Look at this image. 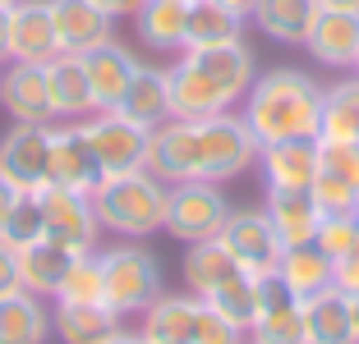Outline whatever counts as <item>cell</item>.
<instances>
[{"instance_id":"cell-38","label":"cell","mask_w":359,"mask_h":344,"mask_svg":"<svg viewBox=\"0 0 359 344\" xmlns=\"http://www.w3.org/2000/svg\"><path fill=\"white\" fill-rule=\"evenodd\" d=\"M318 161L337 179H346L359 193V143H337V138H318Z\"/></svg>"},{"instance_id":"cell-22","label":"cell","mask_w":359,"mask_h":344,"mask_svg":"<svg viewBox=\"0 0 359 344\" xmlns=\"http://www.w3.org/2000/svg\"><path fill=\"white\" fill-rule=\"evenodd\" d=\"M125 317L111 313L106 303H55L51 308V335L65 344H106L116 331H125Z\"/></svg>"},{"instance_id":"cell-10","label":"cell","mask_w":359,"mask_h":344,"mask_svg":"<svg viewBox=\"0 0 359 344\" xmlns=\"http://www.w3.org/2000/svg\"><path fill=\"white\" fill-rule=\"evenodd\" d=\"M217 239H222L226 248L235 252V261H240L249 275H258V280H263V275H276V261H281V252H285V243L276 239V225L267 220L263 207L231 211Z\"/></svg>"},{"instance_id":"cell-11","label":"cell","mask_w":359,"mask_h":344,"mask_svg":"<svg viewBox=\"0 0 359 344\" xmlns=\"http://www.w3.org/2000/svg\"><path fill=\"white\" fill-rule=\"evenodd\" d=\"M148 175H157L166 188L198 179V124L194 120H166L152 129L148 143Z\"/></svg>"},{"instance_id":"cell-8","label":"cell","mask_w":359,"mask_h":344,"mask_svg":"<svg viewBox=\"0 0 359 344\" xmlns=\"http://www.w3.org/2000/svg\"><path fill=\"white\" fill-rule=\"evenodd\" d=\"M0 175L19 193H42L51 179V124L14 120L0 138Z\"/></svg>"},{"instance_id":"cell-29","label":"cell","mask_w":359,"mask_h":344,"mask_svg":"<svg viewBox=\"0 0 359 344\" xmlns=\"http://www.w3.org/2000/svg\"><path fill=\"white\" fill-rule=\"evenodd\" d=\"M184 19H189V0H143L134 14L138 42L152 51H184Z\"/></svg>"},{"instance_id":"cell-6","label":"cell","mask_w":359,"mask_h":344,"mask_svg":"<svg viewBox=\"0 0 359 344\" xmlns=\"http://www.w3.org/2000/svg\"><path fill=\"white\" fill-rule=\"evenodd\" d=\"M37 198H42V239L69 248L74 257L79 252H97V243H102V220H97V207H93L88 193L46 184Z\"/></svg>"},{"instance_id":"cell-16","label":"cell","mask_w":359,"mask_h":344,"mask_svg":"<svg viewBox=\"0 0 359 344\" xmlns=\"http://www.w3.org/2000/svg\"><path fill=\"white\" fill-rule=\"evenodd\" d=\"M51 55H60V46H55L51 0H14L10 5V60L46 64Z\"/></svg>"},{"instance_id":"cell-14","label":"cell","mask_w":359,"mask_h":344,"mask_svg":"<svg viewBox=\"0 0 359 344\" xmlns=\"http://www.w3.org/2000/svg\"><path fill=\"white\" fill-rule=\"evenodd\" d=\"M304 51L327 69H355L359 60V10H318Z\"/></svg>"},{"instance_id":"cell-15","label":"cell","mask_w":359,"mask_h":344,"mask_svg":"<svg viewBox=\"0 0 359 344\" xmlns=\"http://www.w3.org/2000/svg\"><path fill=\"white\" fill-rule=\"evenodd\" d=\"M318 170V138H290V143L258 147V175L267 188H313Z\"/></svg>"},{"instance_id":"cell-26","label":"cell","mask_w":359,"mask_h":344,"mask_svg":"<svg viewBox=\"0 0 359 344\" xmlns=\"http://www.w3.org/2000/svg\"><path fill=\"white\" fill-rule=\"evenodd\" d=\"M51 340V313L28 289L0 299V344H46Z\"/></svg>"},{"instance_id":"cell-17","label":"cell","mask_w":359,"mask_h":344,"mask_svg":"<svg viewBox=\"0 0 359 344\" xmlns=\"http://www.w3.org/2000/svg\"><path fill=\"white\" fill-rule=\"evenodd\" d=\"M51 19H55V46L69 55H83L93 46L111 42V28H116V19L97 10L93 0H51Z\"/></svg>"},{"instance_id":"cell-48","label":"cell","mask_w":359,"mask_h":344,"mask_svg":"<svg viewBox=\"0 0 359 344\" xmlns=\"http://www.w3.org/2000/svg\"><path fill=\"white\" fill-rule=\"evenodd\" d=\"M350 322H355V340H359V294H350Z\"/></svg>"},{"instance_id":"cell-20","label":"cell","mask_w":359,"mask_h":344,"mask_svg":"<svg viewBox=\"0 0 359 344\" xmlns=\"http://www.w3.org/2000/svg\"><path fill=\"white\" fill-rule=\"evenodd\" d=\"M46 87H51V110L55 120H88L97 110L93 106V87H88V69L83 55H51L46 60Z\"/></svg>"},{"instance_id":"cell-46","label":"cell","mask_w":359,"mask_h":344,"mask_svg":"<svg viewBox=\"0 0 359 344\" xmlns=\"http://www.w3.org/2000/svg\"><path fill=\"white\" fill-rule=\"evenodd\" d=\"M323 10H359V0H318Z\"/></svg>"},{"instance_id":"cell-21","label":"cell","mask_w":359,"mask_h":344,"mask_svg":"<svg viewBox=\"0 0 359 344\" xmlns=\"http://www.w3.org/2000/svg\"><path fill=\"white\" fill-rule=\"evenodd\" d=\"M304 340L309 344H359L350 322V294L327 285L304 299Z\"/></svg>"},{"instance_id":"cell-42","label":"cell","mask_w":359,"mask_h":344,"mask_svg":"<svg viewBox=\"0 0 359 344\" xmlns=\"http://www.w3.org/2000/svg\"><path fill=\"white\" fill-rule=\"evenodd\" d=\"M93 5H97V10H106L111 19H134L143 0H93Z\"/></svg>"},{"instance_id":"cell-1","label":"cell","mask_w":359,"mask_h":344,"mask_svg":"<svg viewBox=\"0 0 359 344\" xmlns=\"http://www.w3.org/2000/svg\"><path fill=\"white\" fill-rule=\"evenodd\" d=\"M240 106H244L240 120L258 138V147L290 143V138H318V129H323V87L304 69H272L254 78V87Z\"/></svg>"},{"instance_id":"cell-35","label":"cell","mask_w":359,"mask_h":344,"mask_svg":"<svg viewBox=\"0 0 359 344\" xmlns=\"http://www.w3.org/2000/svg\"><path fill=\"white\" fill-rule=\"evenodd\" d=\"M0 239L10 243V248H28V243L42 239V198L37 193H19L14 211L0 225Z\"/></svg>"},{"instance_id":"cell-19","label":"cell","mask_w":359,"mask_h":344,"mask_svg":"<svg viewBox=\"0 0 359 344\" xmlns=\"http://www.w3.org/2000/svg\"><path fill=\"white\" fill-rule=\"evenodd\" d=\"M263 211H267V220L276 225V239H281L285 248L313 243L318 220H323V211H318V202H313L309 188H267Z\"/></svg>"},{"instance_id":"cell-37","label":"cell","mask_w":359,"mask_h":344,"mask_svg":"<svg viewBox=\"0 0 359 344\" xmlns=\"http://www.w3.org/2000/svg\"><path fill=\"white\" fill-rule=\"evenodd\" d=\"M309 193H313V202H318L323 216H359V193L346 184V179L327 175V170H318V179H313Z\"/></svg>"},{"instance_id":"cell-51","label":"cell","mask_w":359,"mask_h":344,"mask_svg":"<svg viewBox=\"0 0 359 344\" xmlns=\"http://www.w3.org/2000/svg\"><path fill=\"white\" fill-rule=\"evenodd\" d=\"M244 344H258V340H244Z\"/></svg>"},{"instance_id":"cell-50","label":"cell","mask_w":359,"mask_h":344,"mask_svg":"<svg viewBox=\"0 0 359 344\" xmlns=\"http://www.w3.org/2000/svg\"><path fill=\"white\" fill-rule=\"evenodd\" d=\"M0 5H14V0H0Z\"/></svg>"},{"instance_id":"cell-32","label":"cell","mask_w":359,"mask_h":344,"mask_svg":"<svg viewBox=\"0 0 359 344\" xmlns=\"http://www.w3.org/2000/svg\"><path fill=\"white\" fill-rule=\"evenodd\" d=\"M318 138L359 143V73L323 87V129H318Z\"/></svg>"},{"instance_id":"cell-53","label":"cell","mask_w":359,"mask_h":344,"mask_svg":"<svg viewBox=\"0 0 359 344\" xmlns=\"http://www.w3.org/2000/svg\"><path fill=\"white\" fill-rule=\"evenodd\" d=\"M138 340H143V335H138ZM143 344H148V340H143Z\"/></svg>"},{"instance_id":"cell-36","label":"cell","mask_w":359,"mask_h":344,"mask_svg":"<svg viewBox=\"0 0 359 344\" xmlns=\"http://www.w3.org/2000/svg\"><path fill=\"white\" fill-rule=\"evenodd\" d=\"M355 229H359V216H323L318 220V234H313V248L337 266L355 248Z\"/></svg>"},{"instance_id":"cell-13","label":"cell","mask_w":359,"mask_h":344,"mask_svg":"<svg viewBox=\"0 0 359 344\" xmlns=\"http://www.w3.org/2000/svg\"><path fill=\"white\" fill-rule=\"evenodd\" d=\"M249 340L258 344H309L304 340V299L281 285V275H263V299L258 317L249 326Z\"/></svg>"},{"instance_id":"cell-33","label":"cell","mask_w":359,"mask_h":344,"mask_svg":"<svg viewBox=\"0 0 359 344\" xmlns=\"http://www.w3.org/2000/svg\"><path fill=\"white\" fill-rule=\"evenodd\" d=\"M258 299H263V280L249 275V271H235V275H226V280L217 285L203 303L217 308V313H222L226 322H235L240 331H249L254 317H258Z\"/></svg>"},{"instance_id":"cell-4","label":"cell","mask_w":359,"mask_h":344,"mask_svg":"<svg viewBox=\"0 0 359 344\" xmlns=\"http://www.w3.org/2000/svg\"><path fill=\"white\" fill-rule=\"evenodd\" d=\"M194 124H198V179L226 184V179H240L249 166H258V138L235 110L208 115Z\"/></svg>"},{"instance_id":"cell-25","label":"cell","mask_w":359,"mask_h":344,"mask_svg":"<svg viewBox=\"0 0 359 344\" xmlns=\"http://www.w3.org/2000/svg\"><path fill=\"white\" fill-rule=\"evenodd\" d=\"M318 0H258L254 5V28L263 32V37H272V42L281 46H304L309 28H313L318 19Z\"/></svg>"},{"instance_id":"cell-12","label":"cell","mask_w":359,"mask_h":344,"mask_svg":"<svg viewBox=\"0 0 359 344\" xmlns=\"http://www.w3.org/2000/svg\"><path fill=\"white\" fill-rule=\"evenodd\" d=\"M0 106H5V115L28 120V124H55L46 64H37V60H5L0 64Z\"/></svg>"},{"instance_id":"cell-28","label":"cell","mask_w":359,"mask_h":344,"mask_svg":"<svg viewBox=\"0 0 359 344\" xmlns=\"http://www.w3.org/2000/svg\"><path fill=\"white\" fill-rule=\"evenodd\" d=\"M244 271L240 261H235V252L226 248L222 239H203V243H189V252H184V261H180V275H184V289L194 294V299H208L217 285L226 280V275Z\"/></svg>"},{"instance_id":"cell-24","label":"cell","mask_w":359,"mask_h":344,"mask_svg":"<svg viewBox=\"0 0 359 344\" xmlns=\"http://www.w3.org/2000/svg\"><path fill=\"white\" fill-rule=\"evenodd\" d=\"M194 322H198V299L189 289L184 294H157L152 308L143 313V340L148 344H189Z\"/></svg>"},{"instance_id":"cell-5","label":"cell","mask_w":359,"mask_h":344,"mask_svg":"<svg viewBox=\"0 0 359 344\" xmlns=\"http://www.w3.org/2000/svg\"><path fill=\"white\" fill-rule=\"evenodd\" d=\"M226 216H231V202H226V193L217 184H208V179H189V184H175L166 193V234L175 243H203V239H217L226 225Z\"/></svg>"},{"instance_id":"cell-44","label":"cell","mask_w":359,"mask_h":344,"mask_svg":"<svg viewBox=\"0 0 359 344\" xmlns=\"http://www.w3.org/2000/svg\"><path fill=\"white\" fill-rule=\"evenodd\" d=\"M10 60V5H0V64Z\"/></svg>"},{"instance_id":"cell-7","label":"cell","mask_w":359,"mask_h":344,"mask_svg":"<svg viewBox=\"0 0 359 344\" xmlns=\"http://www.w3.org/2000/svg\"><path fill=\"white\" fill-rule=\"evenodd\" d=\"M88 138H93V152L102 161L106 179L111 175H134V170L148 166V143H152V129L125 120L120 110H93L83 120Z\"/></svg>"},{"instance_id":"cell-45","label":"cell","mask_w":359,"mask_h":344,"mask_svg":"<svg viewBox=\"0 0 359 344\" xmlns=\"http://www.w3.org/2000/svg\"><path fill=\"white\" fill-rule=\"evenodd\" d=\"M217 5H226V10H235V14H244V19H249L258 0H217Z\"/></svg>"},{"instance_id":"cell-30","label":"cell","mask_w":359,"mask_h":344,"mask_svg":"<svg viewBox=\"0 0 359 344\" xmlns=\"http://www.w3.org/2000/svg\"><path fill=\"white\" fill-rule=\"evenodd\" d=\"M244 42V14L226 10L217 0H189V19H184V51L198 46H226Z\"/></svg>"},{"instance_id":"cell-41","label":"cell","mask_w":359,"mask_h":344,"mask_svg":"<svg viewBox=\"0 0 359 344\" xmlns=\"http://www.w3.org/2000/svg\"><path fill=\"white\" fill-rule=\"evenodd\" d=\"M332 285L346 289V294H359V257H341L332 266Z\"/></svg>"},{"instance_id":"cell-9","label":"cell","mask_w":359,"mask_h":344,"mask_svg":"<svg viewBox=\"0 0 359 344\" xmlns=\"http://www.w3.org/2000/svg\"><path fill=\"white\" fill-rule=\"evenodd\" d=\"M46 184L74 188V193H88V198L106 184V170L93 152L83 120H55L51 124V179Z\"/></svg>"},{"instance_id":"cell-3","label":"cell","mask_w":359,"mask_h":344,"mask_svg":"<svg viewBox=\"0 0 359 344\" xmlns=\"http://www.w3.org/2000/svg\"><path fill=\"white\" fill-rule=\"evenodd\" d=\"M102 257V271H106V308L120 317H143L152 308L157 294H166L161 285V261L157 252H148L143 243L125 239V243H111V248H97Z\"/></svg>"},{"instance_id":"cell-23","label":"cell","mask_w":359,"mask_h":344,"mask_svg":"<svg viewBox=\"0 0 359 344\" xmlns=\"http://www.w3.org/2000/svg\"><path fill=\"white\" fill-rule=\"evenodd\" d=\"M116 110L125 115V120H134V124H143V129H157V124H166V120H170L166 69H161V64H138Z\"/></svg>"},{"instance_id":"cell-43","label":"cell","mask_w":359,"mask_h":344,"mask_svg":"<svg viewBox=\"0 0 359 344\" xmlns=\"http://www.w3.org/2000/svg\"><path fill=\"white\" fill-rule=\"evenodd\" d=\"M14 202H19V188H14L5 175H0V225H5V216L14 211Z\"/></svg>"},{"instance_id":"cell-40","label":"cell","mask_w":359,"mask_h":344,"mask_svg":"<svg viewBox=\"0 0 359 344\" xmlns=\"http://www.w3.org/2000/svg\"><path fill=\"white\" fill-rule=\"evenodd\" d=\"M14 289H19V248H10V243L0 239V299Z\"/></svg>"},{"instance_id":"cell-31","label":"cell","mask_w":359,"mask_h":344,"mask_svg":"<svg viewBox=\"0 0 359 344\" xmlns=\"http://www.w3.org/2000/svg\"><path fill=\"white\" fill-rule=\"evenodd\" d=\"M276 275H281V285L295 294V299H309V294H318V289L332 285V261L323 257L313 243H295V248L281 252Z\"/></svg>"},{"instance_id":"cell-47","label":"cell","mask_w":359,"mask_h":344,"mask_svg":"<svg viewBox=\"0 0 359 344\" xmlns=\"http://www.w3.org/2000/svg\"><path fill=\"white\" fill-rule=\"evenodd\" d=\"M106 344H143V340H138L134 331H116V335H111V340H106Z\"/></svg>"},{"instance_id":"cell-49","label":"cell","mask_w":359,"mask_h":344,"mask_svg":"<svg viewBox=\"0 0 359 344\" xmlns=\"http://www.w3.org/2000/svg\"><path fill=\"white\" fill-rule=\"evenodd\" d=\"M350 257H359V229H355V248H350Z\"/></svg>"},{"instance_id":"cell-2","label":"cell","mask_w":359,"mask_h":344,"mask_svg":"<svg viewBox=\"0 0 359 344\" xmlns=\"http://www.w3.org/2000/svg\"><path fill=\"white\" fill-rule=\"evenodd\" d=\"M166 193L157 175L134 170V175H111L102 188L93 193V207L102 229L120 234V239H148L166 225Z\"/></svg>"},{"instance_id":"cell-34","label":"cell","mask_w":359,"mask_h":344,"mask_svg":"<svg viewBox=\"0 0 359 344\" xmlns=\"http://www.w3.org/2000/svg\"><path fill=\"white\" fill-rule=\"evenodd\" d=\"M55 303H106V271L97 252H79L69 261V271L55 289Z\"/></svg>"},{"instance_id":"cell-39","label":"cell","mask_w":359,"mask_h":344,"mask_svg":"<svg viewBox=\"0 0 359 344\" xmlns=\"http://www.w3.org/2000/svg\"><path fill=\"white\" fill-rule=\"evenodd\" d=\"M244 340H249V331H240L235 322H226L217 308H208V303L198 299V322H194L189 344H244Z\"/></svg>"},{"instance_id":"cell-27","label":"cell","mask_w":359,"mask_h":344,"mask_svg":"<svg viewBox=\"0 0 359 344\" xmlns=\"http://www.w3.org/2000/svg\"><path fill=\"white\" fill-rule=\"evenodd\" d=\"M69 261H74V252L51 243V239H37L28 248H19V289L37 294V299H55Z\"/></svg>"},{"instance_id":"cell-18","label":"cell","mask_w":359,"mask_h":344,"mask_svg":"<svg viewBox=\"0 0 359 344\" xmlns=\"http://www.w3.org/2000/svg\"><path fill=\"white\" fill-rule=\"evenodd\" d=\"M83 69H88V87H93V106L97 110H116L129 78H134V69H138V60L129 46H120L111 37V42L83 51Z\"/></svg>"},{"instance_id":"cell-52","label":"cell","mask_w":359,"mask_h":344,"mask_svg":"<svg viewBox=\"0 0 359 344\" xmlns=\"http://www.w3.org/2000/svg\"><path fill=\"white\" fill-rule=\"evenodd\" d=\"M355 73H359V60H355Z\"/></svg>"}]
</instances>
